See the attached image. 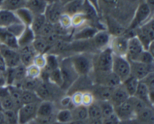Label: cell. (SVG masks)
Listing matches in <instances>:
<instances>
[{"label":"cell","instance_id":"obj_38","mask_svg":"<svg viewBox=\"0 0 154 124\" xmlns=\"http://www.w3.org/2000/svg\"><path fill=\"white\" fill-rule=\"evenodd\" d=\"M48 82L51 83L54 85L57 86V87H60L62 89L63 84V77H62L61 72H60V67L57 69L51 71L49 74H48Z\"/></svg>","mask_w":154,"mask_h":124},{"label":"cell","instance_id":"obj_58","mask_svg":"<svg viewBox=\"0 0 154 124\" xmlns=\"http://www.w3.org/2000/svg\"><path fill=\"white\" fill-rule=\"evenodd\" d=\"M87 124H103V123H102V119H98V120H90V119H87Z\"/></svg>","mask_w":154,"mask_h":124},{"label":"cell","instance_id":"obj_10","mask_svg":"<svg viewBox=\"0 0 154 124\" xmlns=\"http://www.w3.org/2000/svg\"><path fill=\"white\" fill-rule=\"evenodd\" d=\"M128 39L129 38L126 37L124 34L117 36H111L108 47L114 55L126 57L127 53Z\"/></svg>","mask_w":154,"mask_h":124},{"label":"cell","instance_id":"obj_52","mask_svg":"<svg viewBox=\"0 0 154 124\" xmlns=\"http://www.w3.org/2000/svg\"><path fill=\"white\" fill-rule=\"evenodd\" d=\"M33 64L42 70L46 66V54H36L33 60Z\"/></svg>","mask_w":154,"mask_h":124},{"label":"cell","instance_id":"obj_29","mask_svg":"<svg viewBox=\"0 0 154 124\" xmlns=\"http://www.w3.org/2000/svg\"><path fill=\"white\" fill-rule=\"evenodd\" d=\"M84 0H74L63 7L64 13L72 17V15L82 12Z\"/></svg>","mask_w":154,"mask_h":124},{"label":"cell","instance_id":"obj_63","mask_svg":"<svg viewBox=\"0 0 154 124\" xmlns=\"http://www.w3.org/2000/svg\"><path fill=\"white\" fill-rule=\"evenodd\" d=\"M26 1H27V0H26Z\"/></svg>","mask_w":154,"mask_h":124},{"label":"cell","instance_id":"obj_18","mask_svg":"<svg viewBox=\"0 0 154 124\" xmlns=\"http://www.w3.org/2000/svg\"><path fill=\"white\" fill-rule=\"evenodd\" d=\"M78 29L72 34V39L73 41L90 40L94 36V35L99 31L95 27L89 24H85Z\"/></svg>","mask_w":154,"mask_h":124},{"label":"cell","instance_id":"obj_54","mask_svg":"<svg viewBox=\"0 0 154 124\" xmlns=\"http://www.w3.org/2000/svg\"><path fill=\"white\" fill-rule=\"evenodd\" d=\"M119 123H120V119L117 117L114 113L111 115L102 119L103 124H119Z\"/></svg>","mask_w":154,"mask_h":124},{"label":"cell","instance_id":"obj_9","mask_svg":"<svg viewBox=\"0 0 154 124\" xmlns=\"http://www.w3.org/2000/svg\"><path fill=\"white\" fill-rule=\"evenodd\" d=\"M38 104L23 105L17 109L18 124H28L35 120L37 116Z\"/></svg>","mask_w":154,"mask_h":124},{"label":"cell","instance_id":"obj_17","mask_svg":"<svg viewBox=\"0 0 154 124\" xmlns=\"http://www.w3.org/2000/svg\"><path fill=\"white\" fill-rule=\"evenodd\" d=\"M113 90L114 88L112 87H106V86L101 85V84H93L90 92L93 94L96 102L109 101L111 95H112Z\"/></svg>","mask_w":154,"mask_h":124},{"label":"cell","instance_id":"obj_36","mask_svg":"<svg viewBox=\"0 0 154 124\" xmlns=\"http://www.w3.org/2000/svg\"><path fill=\"white\" fill-rule=\"evenodd\" d=\"M17 17L20 20L21 23L23 24L25 26H29L32 21L34 15L31 13L30 11H29L26 8H23L19 9V10L15 11Z\"/></svg>","mask_w":154,"mask_h":124},{"label":"cell","instance_id":"obj_31","mask_svg":"<svg viewBox=\"0 0 154 124\" xmlns=\"http://www.w3.org/2000/svg\"><path fill=\"white\" fill-rule=\"evenodd\" d=\"M41 102L42 100L35 91L22 90V93H21L22 105H27V104H39Z\"/></svg>","mask_w":154,"mask_h":124},{"label":"cell","instance_id":"obj_4","mask_svg":"<svg viewBox=\"0 0 154 124\" xmlns=\"http://www.w3.org/2000/svg\"><path fill=\"white\" fill-rule=\"evenodd\" d=\"M153 23V17H152L147 22L142 24L141 26L133 30L135 36L139 39L145 51H147L150 45L154 41Z\"/></svg>","mask_w":154,"mask_h":124},{"label":"cell","instance_id":"obj_3","mask_svg":"<svg viewBox=\"0 0 154 124\" xmlns=\"http://www.w3.org/2000/svg\"><path fill=\"white\" fill-rule=\"evenodd\" d=\"M60 91H63L61 88L54 85L48 81H42L35 93L42 101H49L54 102L56 99L60 100L63 96H60Z\"/></svg>","mask_w":154,"mask_h":124},{"label":"cell","instance_id":"obj_35","mask_svg":"<svg viewBox=\"0 0 154 124\" xmlns=\"http://www.w3.org/2000/svg\"><path fill=\"white\" fill-rule=\"evenodd\" d=\"M0 105L2 111H17V108L15 105L13 99L9 95L8 91L5 94L0 96Z\"/></svg>","mask_w":154,"mask_h":124},{"label":"cell","instance_id":"obj_55","mask_svg":"<svg viewBox=\"0 0 154 124\" xmlns=\"http://www.w3.org/2000/svg\"><path fill=\"white\" fill-rule=\"evenodd\" d=\"M93 8L96 10V11L98 13H100V2H99V0H87Z\"/></svg>","mask_w":154,"mask_h":124},{"label":"cell","instance_id":"obj_57","mask_svg":"<svg viewBox=\"0 0 154 124\" xmlns=\"http://www.w3.org/2000/svg\"><path fill=\"white\" fill-rule=\"evenodd\" d=\"M119 124H139L135 118L129 119V120H120Z\"/></svg>","mask_w":154,"mask_h":124},{"label":"cell","instance_id":"obj_62","mask_svg":"<svg viewBox=\"0 0 154 124\" xmlns=\"http://www.w3.org/2000/svg\"><path fill=\"white\" fill-rule=\"evenodd\" d=\"M3 0H0V7H1V5H2V2Z\"/></svg>","mask_w":154,"mask_h":124},{"label":"cell","instance_id":"obj_39","mask_svg":"<svg viewBox=\"0 0 154 124\" xmlns=\"http://www.w3.org/2000/svg\"><path fill=\"white\" fill-rule=\"evenodd\" d=\"M73 120L72 111L69 109H60L55 114V120L62 124H66Z\"/></svg>","mask_w":154,"mask_h":124},{"label":"cell","instance_id":"obj_27","mask_svg":"<svg viewBox=\"0 0 154 124\" xmlns=\"http://www.w3.org/2000/svg\"><path fill=\"white\" fill-rule=\"evenodd\" d=\"M35 37V35L34 34L32 30L30 29V27L26 26L23 32L17 38L18 47L21 48V47L26 46V45H31Z\"/></svg>","mask_w":154,"mask_h":124},{"label":"cell","instance_id":"obj_33","mask_svg":"<svg viewBox=\"0 0 154 124\" xmlns=\"http://www.w3.org/2000/svg\"><path fill=\"white\" fill-rule=\"evenodd\" d=\"M46 22L47 20L45 14L34 15L32 21L29 27L32 30V32L35 35V36H39V33H40L41 30L42 29L44 25H45Z\"/></svg>","mask_w":154,"mask_h":124},{"label":"cell","instance_id":"obj_44","mask_svg":"<svg viewBox=\"0 0 154 124\" xmlns=\"http://www.w3.org/2000/svg\"><path fill=\"white\" fill-rule=\"evenodd\" d=\"M71 22H72V28H79L82 26L85 25L87 22L86 17L82 12L74 14L71 17Z\"/></svg>","mask_w":154,"mask_h":124},{"label":"cell","instance_id":"obj_20","mask_svg":"<svg viewBox=\"0 0 154 124\" xmlns=\"http://www.w3.org/2000/svg\"><path fill=\"white\" fill-rule=\"evenodd\" d=\"M17 51L20 54L21 64L23 65L26 67H28V66L33 64V60H34V57H35L37 54L33 49L32 45L21 47V48H18Z\"/></svg>","mask_w":154,"mask_h":124},{"label":"cell","instance_id":"obj_61","mask_svg":"<svg viewBox=\"0 0 154 124\" xmlns=\"http://www.w3.org/2000/svg\"><path fill=\"white\" fill-rule=\"evenodd\" d=\"M46 2L48 4H52V3H56V2H59L60 0H45Z\"/></svg>","mask_w":154,"mask_h":124},{"label":"cell","instance_id":"obj_21","mask_svg":"<svg viewBox=\"0 0 154 124\" xmlns=\"http://www.w3.org/2000/svg\"><path fill=\"white\" fill-rule=\"evenodd\" d=\"M129 97L130 96L128 94L126 90L122 86V84H120L114 88L109 102L112 104L113 106L116 107L126 102L129 99Z\"/></svg>","mask_w":154,"mask_h":124},{"label":"cell","instance_id":"obj_51","mask_svg":"<svg viewBox=\"0 0 154 124\" xmlns=\"http://www.w3.org/2000/svg\"><path fill=\"white\" fill-rule=\"evenodd\" d=\"M59 101H60V104L61 105V107H63L62 109L72 110L75 108V105L72 103V99H71V97L69 95L63 96Z\"/></svg>","mask_w":154,"mask_h":124},{"label":"cell","instance_id":"obj_14","mask_svg":"<svg viewBox=\"0 0 154 124\" xmlns=\"http://www.w3.org/2000/svg\"><path fill=\"white\" fill-rule=\"evenodd\" d=\"M111 36L106 29L99 30L93 38L90 39L93 48L102 51L109 46Z\"/></svg>","mask_w":154,"mask_h":124},{"label":"cell","instance_id":"obj_5","mask_svg":"<svg viewBox=\"0 0 154 124\" xmlns=\"http://www.w3.org/2000/svg\"><path fill=\"white\" fill-rule=\"evenodd\" d=\"M60 69L63 80L62 90L63 91H68L69 88L72 86V84L78 79L79 75L77 74V72L74 69L69 57V58H64L60 61Z\"/></svg>","mask_w":154,"mask_h":124},{"label":"cell","instance_id":"obj_30","mask_svg":"<svg viewBox=\"0 0 154 124\" xmlns=\"http://www.w3.org/2000/svg\"><path fill=\"white\" fill-rule=\"evenodd\" d=\"M31 45L37 54H46L51 49V47L48 45L45 39L38 36L35 38Z\"/></svg>","mask_w":154,"mask_h":124},{"label":"cell","instance_id":"obj_22","mask_svg":"<svg viewBox=\"0 0 154 124\" xmlns=\"http://www.w3.org/2000/svg\"><path fill=\"white\" fill-rule=\"evenodd\" d=\"M0 45L8 47L14 50H18L17 39L6 28L0 27Z\"/></svg>","mask_w":154,"mask_h":124},{"label":"cell","instance_id":"obj_2","mask_svg":"<svg viewBox=\"0 0 154 124\" xmlns=\"http://www.w3.org/2000/svg\"><path fill=\"white\" fill-rule=\"evenodd\" d=\"M112 51L109 47L99 51L98 54L93 56V72H111L113 63Z\"/></svg>","mask_w":154,"mask_h":124},{"label":"cell","instance_id":"obj_16","mask_svg":"<svg viewBox=\"0 0 154 124\" xmlns=\"http://www.w3.org/2000/svg\"><path fill=\"white\" fill-rule=\"evenodd\" d=\"M143 51H144V47L136 36H134L128 39L127 53H126V58L129 61H133L135 57L141 54Z\"/></svg>","mask_w":154,"mask_h":124},{"label":"cell","instance_id":"obj_15","mask_svg":"<svg viewBox=\"0 0 154 124\" xmlns=\"http://www.w3.org/2000/svg\"><path fill=\"white\" fill-rule=\"evenodd\" d=\"M64 14L63 6L60 2L48 4L46 11L45 12V16L48 22L52 24L58 23L60 17Z\"/></svg>","mask_w":154,"mask_h":124},{"label":"cell","instance_id":"obj_60","mask_svg":"<svg viewBox=\"0 0 154 124\" xmlns=\"http://www.w3.org/2000/svg\"><path fill=\"white\" fill-rule=\"evenodd\" d=\"M74 1V0H60V2H59L60 3V4L62 5L64 7L65 5H66L67 4H69V3H70L71 2Z\"/></svg>","mask_w":154,"mask_h":124},{"label":"cell","instance_id":"obj_46","mask_svg":"<svg viewBox=\"0 0 154 124\" xmlns=\"http://www.w3.org/2000/svg\"><path fill=\"white\" fill-rule=\"evenodd\" d=\"M129 102H130L131 105H132V108H133L134 111H135V116L138 113H139L141 110L144 109L145 107L148 106L146 103H144V102H142L141 100H140L138 98L135 97V96H130L129 99Z\"/></svg>","mask_w":154,"mask_h":124},{"label":"cell","instance_id":"obj_37","mask_svg":"<svg viewBox=\"0 0 154 124\" xmlns=\"http://www.w3.org/2000/svg\"><path fill=\"white\" fill-rule=\"evenodd\" d=\"M7 88L9 95L11 97V99H13L15 105H16V107L18 109L20 107L22 106V103H21V93H22V90L19 88V87L14 85L7 86Z\"/></svg>","mask_w":154,"mask_h":124},{"label":"cell","instance_id":"obj_32","mask_svg":"<svg viewBox=\"0 0 154 124\" xmlns=\"http://www.w3.org/2000/svg\"><path fill=\"white\" fill-rule=\"evenodd\" d=\"M60 60L58 55L54 54H46V66L42 71L47 73H50L51 71L60 67Z\"/></svg>","mask_w":154,"mask_h":124},{"label":"cell","instance_id":"obj_13","mask_svg":"<svg viewBox=\"0 0 154 124\" xmlns=\"http://www.w3.org/2000/svg\"><path fill=\"white\" fill-rule=\"evenodd\" d=\"M55 104L49 101H42L38 104L36 118L39 120H55Z\"/></svg>","mask_w":154,"mask_h":124},{"label":"cell","instance_id":"obj_34","mask_svg":"<svg viewBox=\"0 0 154 124\" xmlns=\"http://www.w3.org/2000/svg\"><path fill=\"white\" fill-rule=\"evenodd\" d=\"M138 84H139V81L132 77V75L128 77L126 80H124L121 83L122 86L124 87L129 96H133L135 95L137 88H138Z\"/></svg>","mask_w":154,"mask_h":124},{"label":"cell","instance_id":"obj_1","mask_svg":"<svg viewBox=\"0 0 154 124\" xmlns=\"http://www.w3.org/2000/svg\"><path fill=\"white\" fill-rule=\"evenodd\" d=\"M93 56L90 53H78L69 57L75 72L79 76H89L93 72Z\"/></svg>","mask_w":154,"mask_h":124},{"label":"cell","instance_id":"obj_12","mask_svg":"<svg viewBox=\"0 0 154 124\" xmlns=\"http://www.w3.org/2000/svg\"><path fill=\"white\" fill-rule=\"evenodd\" d=\"M129 62L130 64V75L138 79L139 81L144 79L150 73L153 72V65L144 64L134 61Z\"/></svg>","mask_w":154,"mask_h":124},{"label":"cell","instance_id":"obj_41","mask_svg":"<svg viewBox=\"0 0 154 124\" xmlns=\"http://www.w3.org/2000/svg\"><path fill=\"white\" fill-rule=\"evenodd\" d=\"M96 102L100 108L102 119L105 118L114 113V107L109 101H99Z\"/></svg>","mask_w":154,"mask_h":124},{"label":"cell","instance_id":"obj_25","mask_svg":"<svg viewBox=\"0 0 154 124\" xmlns=\"http://www.w3.org/2000/svg\"><path fill=\"white\" fill-rule=\"evenodd\" d=\"M135 119L139 124H154L153 107H145L136 114Z\"/></svg>","mask_w":154,"mask_h":124},{"label":"cell","instance_id":"obj_23","mask_svg":"<svg viewBox=\"0 0 154 124\" xmlns=\"http://www.w3.org/2000/svg\"><path fill=\"white\" fill-rule=\"evenodd\" d=\"M21 23L17 17L15 12L0 9V27L8 28L14 24Z\"/></svg>","mask_w":154,"mask_h":124},{"label":"cell","instance_id":"obj_28","mask_svg":"<svg viewBox=\"0 0 154 124\" xmlns=\"http://www.w3.org/2000/svg\"><path fill=\"white\" fill-rule=\"evenodd\" d=\"M26 2V0H3L0 9L15 12L19 9L25 8Z\"/></svg>","mask_w":154,"mask_h":124},{"label":"cell","instance_id":"obj_47","mask_svg":"<svg viewBox=\"0 0 154 124\" xmlns=\"http://www.w3.org/2000/svg\"><path fill=\"white\" fill-rule=\"evenodd\" d=\"M41 75H42V69L35 66L34 64H32L31 66L26 67V78L37 79L40 78Z\"/></svg>","mask_w":154,"mask_h":124},{"label":"cell","instance_id":"obj_19","mask_svg":"<svg viewBox=\"0 0 154 124\" xmlns=\"http://www.w3.org/2000/svg\"><path fill=\"white\" fill-rule=\"evenodd\" d=\"M114 114L120 120L135 118V111L129 99L121 105L114 107Z\"/></svg>","mask_w":154,"mask_h":124},{"label":"cell","instance_id":"obj_48","mask_svg":"<svg viewBox=\"0 0 154 124\" xmlns=\"http://www.w3.org/2000/svg\"><path fill=\"white\" fill-rule=\"evenodd\" d=\"M54 33V24L51 23H49L47 21V22L45 23V25H44L42 29L41 30L40 33H39L38 37L46 38V37H48V36H50V35H51L52 33Z\"/></svg>","mask_w":154,"mask_h":124},{"label":"cell","instance_id":"obj_11","mask_svg":"<svg viewBox=\"0 0 154 124\" xmlns=\"http://www.w3.org/2000/svg\"><path fill=\"white\" fill-rule=\"evenodd\" d=\"M0 55L5 60L7 68H15L21 65L20 54L17 50L0 45Z\"/></svg>","mask_w":154,"mask_h":124},{"label":"cell","instance_id":"obj_24","mask_svg":"<svg viewBox=\"0 0 154 124\" xmlns=\"http://www.w3.org/2000/svg\"><path fill=\"white\" fill-rule=\"evenodd\" d=\"M48 3L45 0H27L26 8L33 15L45 14Z\"/></svg>","mask_w":154,"mask_h":124},{"label":"cell","instance_id":"obj_42","mask_svg":"<svg viewBox=\"0 0 154 124\" xmlns=\"http://www.w3.org/2000/svg\"><path fill=\"white\" fill-rule=\"evenodd\" d=\"M133 61L144 63V64L153 65L154 56L152 55L150 52L144 50V51H143L141 54H139L135 57V59Z\"/></svg>","mask_w":154,"mask_h":124},{"label":"cell","instance_id":"obj_59","mask_svg":"<svg viewBox=\"0 0 154 124\" xmlns=\"http://www.w3.org/2000/svg\"><path fill=\"white\" fill-rule=\"evenodd\" d=\"M66 124H87V120H72L69 123Z\"/></svg>","mask_w":154,"mask_h":124},{"label":"cell","instance_id":"obj_50","mask_svg":"<svg viewBox=\"0 0 154 124\" xmlns=\"http://www.w3.org/2000/svg\"><path fill=\"white\" fill-rule=\"evenodd\" d=\"M58 23L63 29H65L66 30H70V28H72V22H71V17L65 13L60 17V20L58 21Z\"/></svg>","mask_w":154,"mask_h":124},{"label":"cell","instance_id":"obj_6","mask_svg":"<svg viewBox=\"0 0 154 124\" xmlns=\"http://www.w3.org/2000/svg\"><path fill=\"white\" fill-rule=\"evenodd\" d=\"M153 11H151V9L149 8L145 2L143 1L142 2L138 5V8H136L132 22L129 24L127 30L133 31L138 27L141 26L142 24L147 22L149 19L153 17Z\"/></svg>","mask_w":154,"mask_h":124},{"label":"cell","instance_id":"obj_8","mask_svg":"<svg viewBox=\"0 0 154 124\" xmlns=\"http://www.w3.org/2000/svg\"><path fill=\"white\" fill-rule=\"evenodd\" d=\"M91 73L94 74L93 80V84H101V85L112 87V88H114L121 84V81L120 78L112 71L108 72H93V71Z\"/></svg>","mask_w":154,"mask_h":124},{"label":"cell","instance_id":"obj_7","mask_svg":"<svg viewBox=\"0 0 154 124\" xmlns=\"http://www.w3.org/2000/svg\"><path fill=\"white\" fill-rule=\"evenodd\" d=\"M111 71L120 78L122 83L130 76V64L129 60L126 57L114 55Z\"/></svg>","mask_w":154,"mask_h":124},{"label":"cell","instance_id":"obj_40","mask_svg":"<svg viewBox=\"0 0 154 124\" xmlns=\"http://www.w3.org/2000/svg\"><path fill=\"white\" fill-rule=\"evenodd\" d=\"M72 111V118L76 120H87L88 119L87 108L83 105L75 107Z\"/></svg>","mask_w":154,"mask_h":124},{"label":"cell","instance_id":"obj_53","mask_svg":"<svg viewBox=\"0 0 154 124\" xmlns=\"http://www.w3.org/2000/svg\"><path fill=\"white\" fill-rule=\"evenodd\" d=\"M82 94L83 92L77 91L74 92L72 94L69 95L71 97V99H72V103L75 105V107L82 105Z\"/></svg>","mask_w":154,"mask_h":124},{"label":"cell","instance_id":"obj_56","mask_svg":"<svg viewBox=\"0 0 154 124\" xmlns=\"http://www.w3.org/2000/svg\"><path fill=\"white\" fill-rule=\"evenodd\" d=\"M6 69H7V66H6L5 63V60H3V58L0 55V75H4Z\"/></svg>","mask_w":154,"mask_h":124},{"label":"cell","instance_id":"obj_49","mask_svg":"<svg viewBox=\"0 0 154 124\" xmlns=\"http://www.w3.org/2000/svg\"><path fill=\"white\" fill-rule=\"evenodd\" d=\"M96 102L93 94L90 91L83 92L82 94V105L85 107H89Z\"/></svg>","mask_w":154,"mask_h":124},{"label":"cell","instance_id":"obj_26","mask_svg":"<svg viewBox=\"0 0 154 124\" xmlns=\"http://www.w3.org/2000/svg\"><path fill=\"white\" fill-rule=\"evenodd\" d=\"M133 96L139 99L140 100L147 104L148 106L153 107V105L151 103L150 99V91H149L147 86L141 81H139L138 88H137L136 92Z\"/></svg>","mask_w":154,"mask_h":124},{"label":"cell","instance_id":"obj_45","mask_svg":"<svg viewBox=\"0 0 154 124\" xmlns=\"http://www.w3.org/2000/svg\"><path fill=\"white\" fill-rule=\"evenodd\" d=\"M5 124H18L17 111H3Z\"/></svg>","mask_w":154,"mask_h":124},{"label":"cell","instance_id":"obj_43","mask_svg":"<svg viewBox=\"0 0 154 124\" xmlns=\"http://www.w3.org/2000/svg\"><path fill=\"white\" fill-rule=\"evenodd\" d=\"M87 111H88V119H90V120L102 119L100 108H99V105L96 102L87 107Z\"/></svg>","mask_w":154,"mask_h":124}]
</instances>
